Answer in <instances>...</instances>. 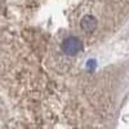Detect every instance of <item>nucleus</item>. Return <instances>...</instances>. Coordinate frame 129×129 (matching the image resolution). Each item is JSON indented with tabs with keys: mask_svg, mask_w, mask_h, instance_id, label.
Instances as JSON below:
<instances>
[{
	"mask_svg": "<svg viewBox=\"0 0 129 129\" xmlns=\"http://www.w3.org/2000/svg\"><path fill=\"white\" fill-rule=\"evenodd\" d=\"M62 49H63V52L66 53L67 56H74V54H76V53H79L83 49V43L78 38L70 36V38L63 40Z\"/></svg>",
	"mask_w": 129,
	"mask_h": 129,
	"instance_id": "nucleus-1",
	"label": "nucleus"
},
{
	"mask_svg": "<svg viewBox=\"0 0 129 129\" xmlns=\"http://www.w3.org/2000/svg\"><path fill=\"white\" fill-rule=\"evenodd\" d=\"M97 26H98V21H97L93 16H84L83 19L80 21V27L85 32H93Z\"/></svg>",
	"mask_w": 129,
	"mask_h": 129,
	"instance_id": "nucleus-2",
	"label": "nucleus"
},
{
	"mask_svg": "<svg viewBox=\"0 0 129 129\" xmlns=\"http://www.w3.org/2000/svg\"><path fill=\"white\" fill-rule=\"evenodd\" d=\"M95 66V62L93 61V59H90L89 62H88V69H92V67H94Z\"/></svg>",
	"mask_w": 129,
	"mask_h": 129,
	"instance_id": "nucleus-3",
	"label": "nucleus"
}]
</instances>
